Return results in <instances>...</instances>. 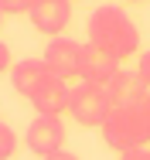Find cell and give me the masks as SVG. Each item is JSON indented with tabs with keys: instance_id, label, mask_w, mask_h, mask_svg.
<instances>
[{
	"instance_id": "ba28073f",
	"label": "cell",
	"mask_w": 150,
	"mask_h": 160,
	"mask_svg": "<svg viewBox=\"0 0 150 160\" xmlns=\"http://www.w3.org/2000/svg\"><path fill=\"white\" fill-rule=\"evenodd\" d=\"M51 78H55V72L44 65V58H41V62H38V58H24V62L10 65V85H14L17 96H24V99H31L44 82H51Z\"/></svg>"
},
{
	"instance_id": "8fae6325",
	"label": "cell",
	"mask_w": 150,
	"mask_h": 160,
	"mask_svg": "<svg viewBox=\"0 0 150 160\" xmlns=\"http://www.w3.org/2000/svg\"><path fill=\"white\" fill-rule=\"evenodd\" d=\"M14 150H17V133L3 123V126H0V160H10Z\"/></svg>"
},
{
	"instance_id": "52a82bcc",
	"label": "cell",
	"mask_w": 150,
	"mask_h": 160,
	"mask_svg": "<svg viewBox=\"0 0 150 160\" xmlns=\"http://www.w3.org/2000/svg\"><path fill=\"white\" fill-rule=\"evenodd\" d=\"M28 17H31V24L41 34L58 38V34L68 28V21H72V0H34V7H31Z\"/></svg>"
},
{
	"instance_id": "6da1fadb",
	"label": "cell",
	"mask_w": 150,
	"mask_h": 160,
	"mask_svg": "<svg viewBox=\"0 0 150 160\" xmlns=\"http://www.w3.org/2000/svg\"><path fill=\"white\" fill-rule=\"evenodd\" d=\"M85 31H89V44L109 51V55L120 58V62L140 51V28L123 14L120 7H113V3L92 10L89 28H85Z\"/></svg>"
},
{
	"instance_id": "2e32d148",
	"label": "cell",
	"mask_w": 150,
	"mask_h": 160,
	"mask_svg": "<svg viewBox=\"0 0 150 160\" xmlns=\"http://www.w3.org/2000/svg\"><path fill=\"white\" fill-rule=\"evenodd\" d=\"M41 160H79L72 150H58V153H51V157H41Z\"/></svg>"
},
{
	"instance_id": "9a60e30c",
	"label": "cell",
	"mask_w": 150,
	"mask_h": 160,
	"mask_svg": "<svg viewBox=\"0 0 150 160\" xmlns=\"http://www.w3.org/2000/svg\"><path fill=\"white\" fill-rule=\"evenodd\" d=\"M7 68H10V48L0 41V72H7Z\"/></svg>"
},
{
	"instance_id": "9c48e42d",
	"label": "cell",
	"mask_w": 150,
	"mask_h": 160,
	"mask_svg": "<svg viewBox=\"0 0 150 160\" xmlns=\"http://www.w3.org/2000/svg\"><path fill=\"white\" fill-rule=\"evenodd\" d=\"M116 72H120V58H113L109 51H102V48H96V44H85V48H82V72H79L82 82L106 85Z\"/></svg>"
},
{
	"instance_id": "5bb4252c",
	"label": "cell",
	"mask_w": 150,
	"mask_h": 160,
	"mask_svg": "<svg viewBox=\"0 0 150 160\" xmlns=\"http://www.w3.org/2000/svg\"><path fill=\"white\" fill-rule=\"evenodd\" d=\"M137 72L143 75V82H147V85H150V48H147V51H143V55H140V68H137Z\"/></svg>"
},
{
	"instance_id": "4fadbf2b",
	"label": "cell",
	"mask_w": 150,
	"mask_h": 160,
	"mask_svg": "<svg viewBox=\"0 0 150 160\" xmlns=\"http://www.w3.org/2000/svg\"><path fill=\"white\" fill-rule=\"evenodd\" d=\"M120 160H150V150L147 147H133V150H123Z\"/></svg>"
},
{
	"instance_id": "5b68a950",
	"label": "cell",
	"mask_w": 150,
	"mask_h": 160,
	"mask_svg": "<svg viewBox=\"0 0 150 160\" xmlns=\"http://www.w3.org/2000/svg\"><path fill=\"white\" fill-rule=\"evenodd\" d=\"M82 48L85 44H79V41H72V38H51V44L44 48V65L58 75V78H79V72H82Z\"/></svg>"
},
{
	"instance_id": "8992f818",
	"label": "cell",
	"mask_w": 150,
	"mask_h": 160,
	"mask_svg": "<svg viewBox=\"0 0 150 160\" xmlns=\"http://www.w3.org/2000/svg\"><path fill=\"white\" fill-rule=\"evenodd\" d=\"M106 96L113 106H137V102H147L150 99V85L143 82L140 72H130V68H120L106 85Z\"/></svg>"
},
{
	"instance_id": "e0dca14e",
	"label": "cell",
	"mask_w": 150,
	"mask_h": 160,
	"mask_svg": "<svg viewBox=\"0 0 150 160\" xmlns=\"http://www.w3.org/2000/svg\"><path fill=\"white\" fill-rule=\"evenodd\" d=\"M130 3H143V0H130Z\"/></svg>"
},
{
	"instance_id": "d6986e66",
	"label": "cell",
	"mask_w": 150,
	"mask_h": 160,
	"mask_svg": "<svg viewBox=\"0 0 150 160\" xmlns=\"http://www.w3.org/2000/svg\"><path fill=\"white\" fill-rule=\"evenodd\" d=\"M0 126H3V119H0Z\"/></svg>"
},
{
	"instance_id": "3957f363",
	"label": "cell",
	"mask_w": 150,
	"mask_h": 160,
	"mask_svg": "<svg viewBox=\"0 0 150 160\" xmlns=\"http://www.w3.org/2000/svg\"><path fill=\"white\" fill-rule=\"evenodd\" d=\"M109 109H113V102H109V96H106V89H102V85L79 82V85L72 89L68 112H72V119H75L79 126H85V129H99L102 123H106Z\"/></svg>"
},
{
	"instance_id": "277c9868",
	"label": "cell",
	"mask_w": 150,
	"mask_h": 160,
	"mask_svg": "<svg viewBox=\"0 0 150 160\" xmlns=\"http://www.w3.org/2000/svg\"><path fill=\"white\" fill-rule=\"evenodd\" d=\"M24 143H28L31 153H38V157H51V153L65 150V123H61V116L38 112L31 119L28 133H24Z\"/></svg>"
},
{
	"instance_id": "7a4b0ae2",
	"label": "cell",
	"mask_w": 150,
	"mask_h": 160,
	"mask_svg": "<svg viewBox=\"0 0 150 160\" xmlns=\"http://www.w3.org/2000/svg\"><path fill=\"white\" fill-rule=\"evenodd\" d=\"M99 129H102V140L116 153L133 150V147H147L150 143V99L137 102V106H113Z\"/></svg>"
},
{
	"instance_id": "ac0fdd59",
	"label": "cell",
	"mask_w": 150,
	"mask_h": 160,
	"mask_svg": "<svg viewBox=\"0 0 150 160\" xmlns=\"http://www.w3.org/2000/svg\"><path fill=\"white\" fill-rule=\"evenodd\" d=\"M0 21H3V10H0Z\"/></svg>"
},
{
	"instance_id": "7c38bea8",
	"label": "cell",
	"mask_w": 150,
	"mask_h": 160,
	"mask_svg": "<svg viewBox=\"0 0 150 160\" xmlns=\"http://www.w3.org/2000/svg\"><path fill=\"white\" fill-rule=\"evenodd\" d=\"M31 7H34V0H0V10L3 14H31Z\"/></svg>"
},
{
	"instance_id": "30bf717a",
	"label": "cell",
	"mask_w": 150,
	"mask_h": 160,
	"mask_svg": "<svg viewBox=\"0 0 150 160\" xmlns=\"http://www.w3.org/2000/svg\"><path fill=\"white\" fill-rule=\"evenodd\" d=\"M68 99H72V85L65 82V78H51V82H44L34 96H31V106L38 109V112H48V116H61V112H68Z\"/></svg>"
}]
</instances>
